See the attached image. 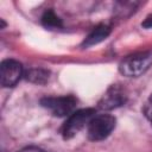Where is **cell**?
<instances>
[{"label": "cell", "instance_id": "1", "mask_svg": "<svg viewBox=\"0 0 152 152\" xmlns=\"http://www.w3.org/2000/svg\"><path fill=\"white\" fill-rule=\"evenodd\" d=\"M152 65V52H140L127 56L119 64L120 72L126 77H138Z\"/></svg>", "mask_w": 152, "mask_h": 152}, {"label": "cell", "instance_id": "2", "mask_svg": "<svg viewBox=\"0 0 152 152\" xmlns=\"http://www.w3.org/2000/svg\"><path fill=\"white\" fill-rule=\"evenodd\" d=\"M115 118L109 114L94 115L87 126L88 138L93 141H100L106 139L115 128Z\"/></svg>", "mask_w": 152, "mask_h": 152}, {"label": "cell", "instance_id": "3", "mask_svg": "<svg viewBox=\"0 0 152 152\" xmlns=\"http://www.w3.org/2000/svg\"><path fill=\"white\" fill-rule=\"evenodd\" d=\"M94 115H95V110L93 108L80 109L70 114L62 127V134L64 139H70L74 135H76L82 128L88 126L89 121Z\"/></svg>", "mask_w": 152, "mask_h": 152}, {"label": "cell", "instance_id": "4", "mask_svg": "<svg viewBox=\"0 0 152 152\" xmlns=\"http://www.w3.org/2000/svg\"><path fill=\"white\" fill-rule=\"evenodd\" d=\"M76 99L71 95L48 96L40 100V104L55 116H66L72 114L76 108Z\"/></svg>", "mask_w": 152, "mask_h": 152}, {"label": "cell", "instance_id": "5", "mask_svg": "<svg viewBox=\"0 0 152 152\" xmlns=\"http://www.w3.org/2000/svg\"><path fill=\"white\" fill-rule=\"evenodd\" d=\"M23 76V66L18 61L5 59L0 66V82L2 87L15 86Z\"/></svg>", "mask_w": 152, "mask_h": 152}, {"label": "cell", "instance_id": "6", "mask_svg": "<svg viewBox=\"0 0 152 152\" xmlns=\"http://www.w3.org/2000/svg\"><path fill=\"white\" fill-rule=\"evenodd\" d=\"M126 102V94L122 88L119 86H112L107 89V91L102 95L99 101V107L104 110H110L122 106Z\"/></svg>", "mask_w": 152, "mask_h": 152}, {"label": "cell", "instance_id": "7", "mask_svg": "<svg viewBox=\"0 0 152 152\" xmlns=\"http://www.w3.org/2000/svg\"><path fill=\"white\" fill-rule=\"evenodd\" d=\"M110 33V27L104 25V24H101V25H97L96 27L93 28V31L86 37L84 42H83V46L86 48H90V46H94L101 42H103Z\"/></svg>", "mask_w": 152, "mask_h": 152}, {"label": "cell", "instance_id": "8", "mask_svg": "<svg viewBox=\"0 0 152 152\" xmlns=\"http://www.w3.org/2000/svg\"><path fill=\"white\" fill-rule=\"evenodd\" d=\"M42 23L46 28H59L62 26V20L61 18L51 10L46 11L43 17H42Z\"/></svg>", "mask_w": 152, "mask_h": 152}, {"label": "cell", "instance_id": "9", "mask_svg": "<svg viewBox=\"0 0 152 152\" xmlns=\"http://www.w3.org/2000/svg\"><path fill=\"white\" fill-rule=\"evenodd\" d=\"M25 75L26 78L33 83H45L49 78V72L43 69H31Z\"/></svg>", "mask_w": 152, "mask_h": 152}, {"label": "cell", "instance_id": "10", "mask_svg": "<svg viewBox=\"0 0 152 152\" xmlns=\"http://www.w3.org/2000/svg\"><path fill=\"white\" fill-rule=\"evenodd\" d=\"M145 28H152V14H150L148 17H146V19L142 21L141 24Z\"/></svg>", "mask_w": 152, "mask_h": 152}, {"label": "cell", "instance_id": "11", "mask_svg": "<svg viewBox=\"0 0 152 152\" xmlns=\"http://www.w3.org/2000/svg\"><path fill=\"white\" fill-rule=\"evenodd\" d=\"M18 152H45V151H43L42 148H38V147H34V146H30V147L21 148V150L18 151Z\"/></svg>", "mask_w": 152, "mask_h": 152}, {"label": "cell", "instance_id": "12", "mask_svg": "<svg viewBox=\"0 0 152 152\" xmlns=\"http://www.w3.org/2000/svg\"><path fill=\"white\" fill-rule=\"evenodd\" d=\"M147 114H148V116H150V119H151V122H152V108L148 110V113H147Z\"/></svg>", "mask_w": 152, "mask_h": 152}]
</instances>
